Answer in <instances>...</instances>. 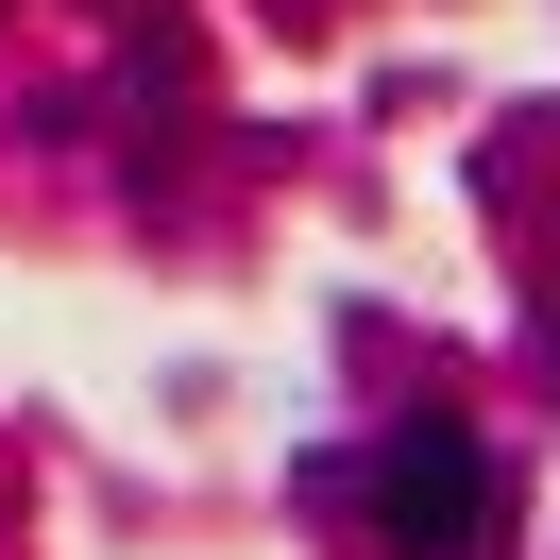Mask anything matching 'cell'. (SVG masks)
Instances as JSON below:
<instances>
[{
    "mask_svg": "<svg viewBox=\"0 0 560 560\" xmlns=\"http://www.w3.org/2000/svg\"><path fill=\"white\" fill-rule=\"evenodd\" d=\"M374 526H390L408 560H458V544H476V526H492V458H476V424H408V442L374 458Z\"/></svg>",
    "mask_w": 560,
    "mask_h": 560,
    "instance_id": "obj_1",
    "label": "cell"
}]
</instances>
